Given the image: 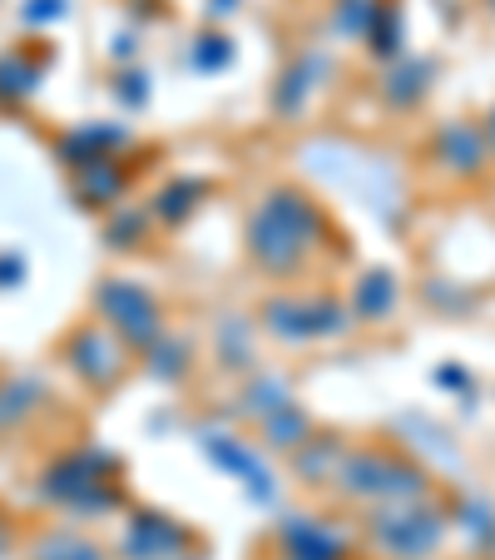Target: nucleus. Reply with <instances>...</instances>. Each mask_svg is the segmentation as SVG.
<instances>
[{
	"mask_svg": "<svg viewBox=\"0 0 495 560\" xmlns=\"http://www.w3.org/2000/svg\"><path fill=\"white\" fill-rule=\"evenodd\" d=\"M491 5H495V0H491Z\"/></svg>",
	"mask_w": 495,
	"mask_h": 560,
	"instance_id": "f03ea898",
	"label": "nucleus"
},
{
	"mask_svg": "<svg viewBox=\"0 0 495 560\" xmlns=\"http://www.w3.org/2000/svg\"><path fill=\"white\" fill-rule=\"evenodd\" d=\"M491 149H495V115H491Z\"/></svg>",
	"mask_w": 495,
	"mask_h": 560,
	"instance_id": "f257e3e1",
	"label": "nucleus"
}]
</instances>
